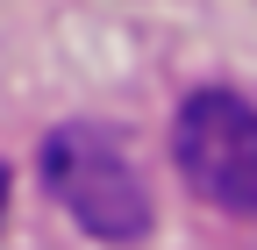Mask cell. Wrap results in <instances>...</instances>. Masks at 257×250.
I'll list each match as a JSON object with an SVG mask.
<instances>
[{
	"label": "cell",
	"mask_w": 257,
	"mask_h": 250,
	"mask_svg": "<svg viewBox=\"0 0 257 250\" xmlns=\"http://www.w3.org/2000/svg\"><path fill=\"white\" fill-rule=\"evenodd\" d=\"M43 186L100 243H136L150 229V186L128 158V143L100 121H64L43 136Z\"/></svg>",
	"instance_id": "6da1fadb"
},
{
	"label": "cell",
	"mask_w": 257,
	"mask_h": 250,
	"mask_svg": "<svg viewBox=\"0 0 257 250\" xmlns=\"http://www.w3.org/2000/svg\"><path fill=\"white\" fill-rule=\"evenodd\" d=\"M179 179L207 207L257 214V107L236 93H193L172 129Z\"/></svg>",
	"instance_id": "7a4b0ae2"
},
{
	"label": "cell",
	"mask_w": 257,
	"mask_h": 250,
	"mask_svg": "<svg viewBox=\"0 0 257 250\" xmlns=\"http://www.w3.org/2000/svg\"><path fill=\"white\" fill-rule=\"evenodd\" d=\"M0 214H8V172H0Z\"/></svg>",
	"instance_id": "3957f363"
}]
</instances>
